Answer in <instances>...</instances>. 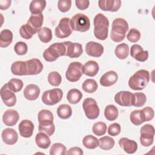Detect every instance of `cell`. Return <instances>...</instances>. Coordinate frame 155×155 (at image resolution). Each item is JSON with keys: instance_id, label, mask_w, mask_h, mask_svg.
<instances>
[{"instance_id": "cell-44", "label": "cell", "mask_w": 155, "mask_h": 155, "mask_svg": "<svg viewBox=\"0 0 155 155\" xmlns=\"http://www.w3.org/2000/svg\"><path fill=\"white\" fill-rule=\"evenodd\" d=\"M92 131L93 133L96 136H103L107 131V125L103 122H96L93 125Z\"/></svg>"}, {"instance_id": "cell-34", "label": "cell", "mask_w": 155, "mask_h": 155, "mask_svg": "<svg viewBox=\"0 0 155 155\" xmlns=\"http://www.w3.org/2000/svg\"><path fill=\"white\" fill-rule=\"evenodd\" d=\"M58 116L63 119H67L72 114V109L69 105L62 104L60 105L57 108Z\"/></svg>"}, {"instance_id": "cell-4", "label": "cell", "mask_w": 155, "mask_h": 155, "mask_svg": "<svg viewBox=\"0 0 155 155\" xmlns=\"http://www.w3.org/2000/svg\"><path fill=\"white\" fill-rule=\"evenodd\" d=\"M149 81V72L145 70H139L129 79L128 85L133 90H142L147 86Z\"/></svg>"}, {"instance_id": "cell-24", "label": "cell", "mask_w": 155, "mask_h": 155, "mask_svg": "<svg viewBox=\"0 0 155 155\" xmlns=\"http://www.w3.org/2000/svg\"><path fill=\"white\" fill-rule=\"evenodd\" d=\"M117 79V74L114 71H109L102 76L100 84L104 87H110L116 84Z\"/></svg>"}, {"instance_id": "cell-49", "label": "cell", "mask_w": 155, "mask_h": 155, "mask_svg": "<svg viewBox=\"0 0 155 155\" xmlns=\"http://www.w3.org/2000/svg\"><path fill=\"white\" fill-rule=\"evenodd\" d=\"M120 125L118 123H113L108 127V133L111 136H116L120 133Z\"/></svg>"}, {"instance_id": "cell-43", "label": "cell", "mask_w": 155, "mask_h": 155, "mask_svg": "<svg viewBox=\"0 0 155 155\" xmlns=\"http://www.w3.org/2000/svg\"><path fill=\"white\" fill-rule=\"evenodd\" d=\"M134 100L133 106L136 107H140L144 105L147 101L146 95L142 92L135 93L133 94Z\"/></svg>"}, {"instance_id": "cell-5", "label": "cell", "mask_w": 155, "mask_h": 155, "mask_svg": "<svg viewBox=\"0 0 155 155\" xmlns=\"http://www.w3.org/2000/svg\"><path fill=\"white\" fill-rule=\"evenodd\" d=\"M66 51L65 41L64 42H57L51 44L44 51L43 57L47 62H53L59 57L65 56Z\"/></svg>"}, {"instance_id": "cell-37", "label": "cell", "mask_w": 155, "mask_h": 155, "mask_svg": "<svg viewBox=\"0 0 155 155\" xmlns=\"http://www.w3.org/2000/svg\"><path fill=\"white\" fill-rule=\"evenodd\" d=\"M84 146L88 149H95L99 146V140L92 135L85 136L82 140Z\"/></svg>"}, {"instance_id": "cell-23", "label": "cell", "mask_w": 155, "mask_h": 155, "mask_svg": "<svg viewBox=\"0 0 155 155\" xmlns=\"http://www.w3.org/2000/svg\"><path fill=\"white\" fill-rule=\"evenodd\" d=\"M19 119V115L17 111L13 109L7 110L2 116L3 122L7 126L15 125Z\"/></svg>"}, {"instance_id": "cell-48", "label": "cell", "mask_w": 155, "mask_h": 155, "mask_svg": "<svg viewBox=\"0 0 155 155\" xmlns=\"http://www.w3.org/2000/svg\"><path fill=\"white\" fill-rule=\"evenodd\" d=\"M71 5V0H60L58 2V9L61 12H68Z\"/></svg>"}, {"instance_id": "cell-47", "label": "cell", "mask_w": 155, "mask_h": 155, "mask_svg": "<svg viewBox=\"0 0 155 155\" xmlns=\"http://www.w3.org/2000/svg\"><path fill=\"white\" fill-rule=\"evenodd\" d=\"M19 33L22 38L25 39H30L34 35L27 24L22 25L19 29Z\"/></svg>"}, {"instance_id": "cell-13", "label": "cell", "mask_w": 155, "mask_h": 155, "mask_svg": "<svg viewBox=\"0 0 155 155\" xmlns=\"http://www.w3.org/2000/svg\"><path fill=\"white\" fill-rule=\"evenodd\" d=\"M1 97L3 102L7 107H13L16 104V96L15 93L9 88L7 84L4 85L1 88Z\"/></svg>"}, {"instance_id": "cell-1", "label": "cell", "mask_w": 155, "mask_h": 155, "mask_svg": "<svg viewBox=\"0 0 155 155\" xmlns=\"http://www.w3.org/2000/svg\"><path fill=\"white\" fill-rule=\"evenodd\" d=\"M53 119V114L50 110H42L39 111L38 114L39 131L47 134L49 136H52L55 130Z\"/></svg>"}, {"instance_id": "cell-20", "label": "cell", "mask_w": 155, "mask_h": 155, "mask_svg": "<svg viewBox=\"0 0 155 155\" xmlns=\"http://www.w3.org/2000/svg\"><path fill=\"white\" fill-rule=\"evenodd\" d=\"M99 8L103 11L117 12L121 6L120 0H99L98 1Z\"/></svg>"}, {"instance_id": "cell-28", "label": "cell", "mask_w": 155, "mask_h": 155, "mask_svg": "<svg viewBox=\"0 0 155 155\" xmlns=\"http://www.w3.org/2000/svg\"><path fill=\"white\" fill-rule=\"evenodd\" d=\"M46 6L45 0H34L30 2L29 10L32 15L42 13Z\"/></svg>"}, {"instance_id": "cell-35", "label": "cell", "mask_w": 155, "mask_h": 155, "mask_svg": "<svg viewBox=\"0 0 155 155\" xmlns=\"http://www.w3.org/2000/svg\"><path fill=\"white\" fill-rule=\"evenodd\" d=\"M99 140V147L104 150H110L114 145V140L110 136L102 137Z\"/></svg>"}, {"instance_id": "cell-21", "label": "cell", "mask_w": 155, "mask_h": 155, "mask_svg": "<svg viewBox=\"0 0 155 155\" xmlns=\"http://www.w3.org/2000/svg\"><path fill=\"white\" fill-rule=\"evenodd\" d=\"M1 137L3 142L10 145L16 143L18 139L17 132L14 129L10 128H7L4 130L2 132Z\"/></svg>"}, {"instance_id": "cell-10", "label": "cell", "mask_w": 155, "mask_h": 155, "mask_svg": "<svg viewBox=\"0 0 155 155\" xmlns=\"http://www.w3.org/2000/svg\"><path fill=\"white\" fill-rule=\"evenodd\" d=\"M140 142L142 146L149 147L151 145L154 140V128L150 124H146L140 128Z\"/></svg>"}, {"instance_id": "cell-26", "label": "cell", "mask_w": 155, "mask_h": 155, "mask_svg": "<svg viewBox=\"0 0 155 155\" xmlns=\"http://www.w3.org/2000/svg\"><path fill=\"white\" fill-rule=\"evenodd\" d=\"M40 94L39 87L35 84L28 85L24 90V97L29 101H35L39 97Z\"/></svg>"}, {"instance_id": "cell-12", "label": "cell", "mask_w": 155, "mask_h": 155, "mask_svg": "<svg viewBox=\"0 0 155 155\" xmlns=\"http://www.w3.org/2000/svg\"><path fill=\"white\" fill-rule=\"evenodd\" d=\"M133 93L128 91H119L114 96V101L122 107L133 106Z\"/></svg>"}, {"instance_id": "cell-52", "label": "cell", "mask_w": 155, "mask_h": 155, "mask_svg": "<svg viewBox=\"0 0 155 155\" xmlns=\"http://www.w3.org/2000/svg\"><path fill=\"white\" fill-rule=\"evenodd\" d=\"M83 151L79 147H74L70 148L68 151L66 153L67 154H76V155H82Z\"/></svg>"}, {"instance_id": "cell-27", "label": "cell", "mask_w": 155, "mask_h": 155, "mask_svg": "<svg viewBox=\"0 0 155 155\" xmlns=\"http://www.w3.org/2000/svg\"><path fill=\"white\" fill-rule=\"evenodd\" d=\"M35 142L36 145L42 149L48 148L51 144V140L49 138V136L43 132H40L36 134Z\"/></svg>"}, {"instance_id": "cell-11", "label": "cell", "mask_w": 155, "mask_h": 155, "mask_svg": "<svg viewBox=\"0 0 155 155\" xmlns=\"http://www.w3.org/2000/svg\"><path fill=\"white\" fill-rule=\"evenodd\" d=\"M72 28L70 25V19L68 18H62L59 24L55 28V35L57 38L63 39L68 37L72 33Z\"/></svg>"}, {"instance_id": "cell-38", "label": "cell", "mask_w": 155, "mask_h": 155, "mask_svg": "<svg viewBox=\"0 0 155 155\" xmlns=\"http://www.w3.org/2000/svg\"><path fill=\"white\" fill-rule=\"evenodd\" d=\"M130 120L135 125H140L145 122L142 110H134L130 114Z\"/></svg>"}, {"instance_id": "cell-36", "label": "cell", "mask_w": 155, "mask_h": 155, "mask_svg": "<svg viewBox=\"0 0 155 155\" xmlns=\"http://www.w3.org/2000/svg\"><path fill=\"white\" fill-rule=\"evenodd\" d=\"M38 36L41 41L44 43H48L52 39V32L50 28L44 27L39 30Z\"/></svg>"}, {"instance_id": "cell-16", "label": "cell", "mask_w": 155, "mask_h": 155, "mask_svg": "<svg viewBox=\"0 0 155 155\" xmlns=\"http://www.w3.org/2000/svg\"><path fill=\"white\" fill-rule=\"evenodd\" d=\"M86 53L93 57L98 58L104 53V47L102 44L94 41L88 42L85 45Z\"/></svg>"}, {"instance_id": "cell-17", "label": "cell", "mask_w": 155, "mask_h": 155, "mask_svg": "<svg viewBox=\"0 0 155 155\" xmlns=\"http://www.w3.org/2000/svg\"><path fill=\"white\" fill-rule=\"evenodd\" d=\"M67 51L65 56L70 58H76L79 57L82 52V46L79 43H73L71 41H65Z\"/></svg>"}, {"instance_id": "cell-15", "label": "cell", "mask_w": 155, "mask_h": 155, "mask_svg": "<svg viewBox=\"0 0 155 155\" xmlns=\"http://www.w3.org/2000/svg\"><path fill=\"white\" fill-rule=\"evenodd\" d=\"M43 21L44 16L42 13L31 15L26 24L35 35L36 33H38L39 30L41 28Z\"/></svg>"}, {"instance_id": "cell-8", "label": "cell", "mask_w": 155, "mask_h": 155, "mask_svg": "<svg viewBox=\"0 0 155 155\" xmlns=\"http://www.w3.org/2000/svg\"><path fill=\"white\" fill-rule=\"evenodd\" d=\"M85 114L89 119H95L99 115V108L96 101L93 98H86L82 104Z\"/></svg>"}, {"instance_id": "cell-41", "label": "cell", "mask_w": 155, "mask_h": 155, "mask_svg": "<svg viewBox=\"0 0 155 155\" xmlns=\"http://www.w3.org/2000/svg\"><path fill=\"white\" fill-rule=\"evenodd\" d=\"M66 147L61 143H54L50 150V155H64L66 154Z\"/></svg>"}, {"instance_id": "cell-29", "label": "cell", "mask_w": 155, "mask_h": 155, "mask_svg": "<svg viewBox=\"0 0 155 155\" xmlns=\"http://www.w3.org/2000/svg\"><path fill=\"white\" fill-rule=\"evenodd\" d=\"M13 33L8 29H5L1 31L0 34V47L5 48L8 47L12 42Z\"/></svg>"}, {"instance_id": "cell-46", "label": "cell", "mask_w": 155, "mask_h": 155, "mask_svg": "<svg viewBox=\"0 0 155 155\" xmlns=\"http://www.w3.org/2000/svg\"><path fill=\"white\" fill-rule=\"evenodd\" d=\"M14 50L17 54L24 55L27 53L28 50V47L25 42L19 41L16 42L15 45Z\"/></svg>"}, {"instance_id": "cell-51", "label": "cell", "mask_w": 155, "mask_h": 155, "mask_svg": "<svg viewBox=\"0 0 155 155\" xmlns=\"http://www.w3.org/2000/svg\"><path fill=\"white\" fill-rule=\"evenodd\" d=\"M75 4L78 9L84 10L88 7L90 1L88 0H76Z\"/></svg>"}, {"instance_id": "cell-6", "label": "cell", "mask_w": 155, "mask_h": 155, "mask_svg": "<svg viewBox=\"0 0 155 155\" xmlns=\"http://www.w3.org/2000/svg\"><path fill=\"white\" fill-rule=\"evenodd\" d=\"M70 25L73 30L85 32L89 30L90 22L89 18L85 15L78 13L70 19Z\"/></svg>"}, {"instance_id": "cell-18", "label": "cell", "mask_w": 155, "mask_h": 155, "mask_svg": "<svg viewBox=\"0 0 155 155\" xmlns=\"http://www.w3.org/2000/svg\"><path fill=\"white\" fill-rule=\"evenodd\" d=\"M131 56L140 62H145L148 58V51L143 50V48L138 45L134 44L130 49Z\"/></svg>"}, {"instance_id": "cell-32", "label": "cell", "mask_w": 155, "mask_h": 155, "mask_svg": "<svg viewBox=\"0 0 155 155\" xmlns=\"http://www.w3.org/2000/svg\"><path fill=\"white\" fill-rule=\"evenodd\" d=\"M114 53L116 57L120 59H126L129 54V47L125 43L117 45L115 48Z\"/></svg>"}, {"instance_id": "cell-19", "label": "cell", "mask_w": 155, "mask_h": 155, "mask_svg": "<svg viewBox=\"0 0 155 155\" xmlns=\"http://www.w3.org/2000/svg\"><path fill=\"white\" fill-rule=\"evenodd\" d=\"M34 124L33 122L27 119L22 120L18 126V130L20 135L25 138L30 137L34 131Z\"/></svg>"}, {"instance_id": "cell-42", "label": "cell", "mask_w": 155, "mask_h": 155, "mask_svg": "<svg viewBox=\"0 0 155 155\" xmlns=\"http://www.w3.org/2000/svg\"><path fill=\"white\" fill-rule=\"evenodd\" d=\"M48 81L54 87L59 86L62 82V77L57 71H51L48 75Z\"/></svg>"}, {"instance_id": "cell-9", "label": "cell", "mask_w": 155, "mask_h": 155, "mask_svg": "<svg viewBox=\"0 0 155 155\" xmlns=\"http://www.w3.org/2000/svg\"><path fill=\"white\" fill-rule=\"evenodd\" d=\"M83 74L82 65L79 62H71L65 73L67 79L71 82H74L79 80Z\"/></svg>"}, {"instance_id": "cell-14", "label": "cell", "mask_w": 155, "mask_h": 155, "mask_svg": "<svg viewBox=\"0 0 155 155\" xmlns=\"http://www.w3.org/2000/svg\"><path fill=\"white\" fill-rule=\"evenodd\" d=\"M26 75H35L40 73L43 70L41 61L36 58L31 59L25 61Z\"/></svg>"}, {"instance_id": "cell-53", "label": "cell", "mask_w": 155, "mask_h": 155, "mask_svg": "<svg viewBox=\"0 0 155 155\" xmlns=\"http://www.w3.org/2000/svg\"><path fill=\"white\" fill-rule=\"evenodd\" d=\"M11 1L10 0H1L0 1V8L1 10H4L7 9L11 4Z\"/></svg>"}, {"instance_id": "cell-31", "label": "cell", "mask_w": 155, "mask_h": 155, "mask_svg": "<svg viewBox=\"0 0 155 155\" xmlns=\"http://www.w3.org/2000/svg\"><path fill=\"white\" fill-rule=\"evenodd\" d=\"M82 97V93L76 88H73L68 91L67 94V99L71 104H78Z\"/></svg>"}, {"instance_id": "cell-3", "label": "cell", "mask_w": 155, "mask_h": 155, "mask_svg": "<svg viewBox=\"0 0 155 155\" xmlns=\"http://www.w3.org/2000/svg\"><path fill=\"white\" fill-rule=\"evenodd\" d=\"M128 28V22L124 19L118 18L114 19L110 34L111 40L115 42H120L123 41L126 36Z\"/></svg>"}, {"instance_id": "cell-45", "label": "cell", "mask_w": 155, "mask_h": 155, "mask_svg": "<svg viewBox=\"0 0 155 155\" xmlns=\"http://www.w3.org/2000/svg\"><path fill=\"white\" fill-rule=\"evenodd\" d=\"M140 33L138 30L136 28H131L128 31L127 35V38L130 42L135 43L140 39Z\"/></svg>"}, {"instance_id": "cell-7", "label": "cell", "mask_w": 155, "mask_h": 155, "mask_svg": "<svg viewBox=\"0 0 155 155\" xmlns=\"http://www.w3.org/2000/svg\"><path fill=\"white\" fill-rule=\"evenodd\" d=\"M62 96L63 92L62 90L56 88L44 92L42 96V101L45 105L51 106L61 101Z\"/></svg>"}, {"instance_id": "cell-25", "label": "cell", "mask_w": 155, "mask_h": 155, "mask_svg": "<svg viewBox=\"0 0 155 155\" xmlns=\"http://www.w3.org/2000/svg\"><path fill=\"white\" fill-rule=\"evenodd\" d=\"M99 65L94 61H88L82 65L83 74L90 77L96 76L99 71Z\"/></svg>"}, {"instance_id": "cell-33", "label": "cell", "mask_w": 155, "mask_h": 155, "mask_svg": "<svg viewBox=\"0 0 155 155\" xmlns=\"http://www.w3.org/2000/svg\"><path fill=\"white\" fill-rule=\"evenodd\" d=\"M119 111L117 108L114 105H107L104 110V115L105 118L110 121H113L118 117Z\"/></svg>"}, {"instance_id": "cell-22", "label": "cell", "mask_w": 155, "mask_h": 155, "mask_svg": "<svg viewBox=\"0 0 155 155\" xmlns=\"http://www.w3.org/2000/svg\"><path fill=\"white\" fill-rule=\"evenodd\" d=\"M119 145L128 154H133L137 150V143L133 140L127 137H122L119 140Z\"/></svg>"}, {"instance_id": "cell-30", "label": "cell", "mask_w": 155, "mask_h": 155, "mask_svg": "<svg viewBox=\"0 0 155 155\" xmlns=\"http://www.w3.org/2000/svg\"><path fill=\"white\" fill-rule=\"evenodd\" d=\"M11 71L15 75H26L25 61H18L13 62L11 66Z\"/></svg>"}, {"instance_id": "cell-50", "label": "cell", "mask_w": 155, "mask_h": 155, "mask_svg": "<svg viewBox=\"0 0 155 155\" xmlns=\"http://www.w3.org/2000/svg\"><path fill=\"white\" fill-rule=\"evenodd\" d=\"M142 111L143 114L145 122L150 121L153 119L154 113V110L152 108H151L150 107H146L143 108L142 110Z\"/></svg>"}, {"instance_id": "cell-2", "label": "cell", "mask_w": 155, "mask_h": 155, "mask_svg": "<svg viewBox=\"0 0 155 155\" xmlns=\"http://www.w3.org/2000/svg\"><path fill=\"white\" fill-rule=\"evenodd\" d=\"M94 35L99 40H105L108 37L109 21L107 18L102 13L95 16L93 20Z\"/></svg>"}, {"instance_id": "cell-40", "label": "cell", "mask_w": 155, "mask_h": 155, "mask_svg": "<svg viewBox=\"0 0 155 155\" xmlns=\"http://www.w3.org/2000/svg\"><path fill=\"white\" fill-rule=\"evenodd\" d=\"M7 85L9 88L13 91L14 93H17L21 91L23 87L24 84L23 82L19 79L16 78L11 79L7 83Z\"/></svg>"}, {"instance_id": "cell-39", "label": "cell", "mask_w": 155, "mask_h": 155, "mask_svg": "<svg viewBox=\"0 0 155 155\" xmlns=\"http://www.w3.org/2000/svg\"><path fill=\"white\" fill-rule=\"evenodd\" d=\"M97 84L93 79H87L82 84V88L84 91L88 93H93L97 89Z\"/></svg>"}]
</instances>
